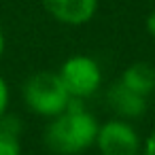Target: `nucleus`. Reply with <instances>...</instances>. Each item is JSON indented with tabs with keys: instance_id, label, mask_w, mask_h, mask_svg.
I'll use <instances>...</instances> for the list:
<instances>
[{
	"instance_id": "10",
	"label": "nucleus",
	"mask_w": 155,
	"mask_h": 155,
	"mask_svg": "<svg viewBox=\"0 0 155 155\" xmlns=\"http://www.w3.org/2000/svg\"><path fill=\"white\" fill-rule=\"evenodd\" d=\"M144 155H155V130L149 134V138L144 142Z\"/></svg>"
},
{
	"instance_id": "8",
	"label": "nucleus",
	"mask_w": 155,
	"mask_h": 155,
	"mask_svg": "<svg viewBox=\"0 0 155 155\" xmlns=\"http://www.w3.org/2000/svg\"><path fill=\"white\" fill-rule=\"evenodd\" d=\"M0 155H21L19 132L0 125Z\"/></svg>"
},
{
	"instance_id": "2",
	"label": "nucleus",
	"mask_w": 155,
	"mask_h": 155,
	"mask_svg": "<svg viewBox=\"0 0 155 155\" xmlns=\"http://www.w3.org/2000/svg\"><path fill=\"white\" fill-rule=\"evenodd\" d=\"M24 100L28 108L36 115L55 117L66 110L70 102V94L66 91L58 72H34L24 85Z\"/></svg>"
},
{
	"instance_id": "11",
	"label": "nucleus",
	"mask_w": 155,
	"mask_h": 155,
	"mask_svg": "<svg viewBox=\"0 0 155 155\" xmlns=\"http://www.w3.org/2000/svg\"><path fill=\"white\" fill-rule=\"evenodd\" d=\"M147 30H149V34H151V36H155V11L147 17Z\"/></svg>"
},
{
	"instance_id": "9",
	"label": "nucleus",
	"mask_w": 155,
	"mask_h": 155,
	"mask_svg": "<svg viewBox=\"0 0 155 155\" xmlns=\"http://www.w3.org/2000/svg\"><path fill=\"white\" fill-rule=\"evenodd\" d=\"M7 106H9V85L0 77V117L7 113Z\"/></svg>"
},
{
	"instance_id": "1",
	"label": "nucleus",
	"mask_w": 155,
	"mask_h": 155,
	"mask_svg": "<svg viewBox=\"0 0 155 155\" xmlns=\"http://www.w3.org/2000/svg\"><path fill=\"white\" fill-rule=\"evenodd\" d=\"M98 121L89 115L81 98H70L64 113L55 115V121L49 123L45 132V142L53 153L60 155H74L89 149L98 136Z\"/></svg>"
},
{
	"instance_id": "3",
	"label": "nucleus",
	"mask_w": 155,
	"mask_h": 155,
	"mask_svg": "<svg viewBox=\"0 0 155 155\" xmlns=\"http://www.w3.org/2000/svg\"><path fill=\"white\" fill-rule=\"evenodd\" d=\"M58 74H60L66 91L70 94V98H87L102 83V72H100L98 62L87 55L68 58L62 64Z\"/></svg>"
},
{
	"instance_id": "5",
	"label": "nucleus",
	"mask_w": 155,
	"mask_h": 155,
	"mask_svg": "<svg viewBox=\"0 0 155 155\" xmlns=\"http://www.w3.org/2000/svg\"><path fill=\"white\" fill-rule=\"evenodd\" d=\"M41 2L49 11V15L66 26L87 24L98 9V0H41Z\"/></svg>"
},
{
	"instance_id": "12",
	"label": "nucleus",
	"mask_w": 155,
	"mask_h": 155,
	"mask_svg": "<svg viewBox=\"0 0 155 155\" xmlns=\"http://www.w3.org/2000/svg\"><path fill=\"white\" fill-rule=\"evenodd\" d=\"M2 53H5V32L0 28V58H2Z\"/></svg>"
},
{
	"instance_id": "6",
	"label": "nucleus",
	"mask_w": 155,
	"mask_h": 155,
	"mask_svg": "<svg viewBox=\"0 0 155 155\" xmlns=\"http://www.w3.org/2000/svg\"><path fill=\"white\" fill-rule=\"evenodd\" d=\"M108 102L113 104V108L125 117H138L144 113V106H147V98L134 94L132 89H127L121 81L115 83L108 91Z\"/></svg>"
},
{
	"instance_id": "4",
	"label": "nucleus",
	"mask_w": 155,
	"mask_h": 155,
	"mask_svg": "<svg viewBox=\"0 0 155 155\" xmlns=\"http://www.w3.org/2000/svg\"><path fill=\"white\" fill-rule=\"evenodd\" d=\"M96 144L102 155H138L140 151V138L136 130L119 119L98 127Z\"/></svg>"
},
{
	"instance_id": "7",
	"label": "nucleus",
	"mask_w": 155,
	"mask_h": 155,
	"mask_svg": "<svg viewBox=\"0 0 155 155\" xmlns=\"http://www.w3.org/2000/svg\"><path fill=\"white\" fill-rule=\"evenodd\" d=\"M121 83L127 89H132L134 94L147 98L155 89V68L147 62H136L130 68H125V72L121 77Z\"/></svg>"
}]
</instances>
